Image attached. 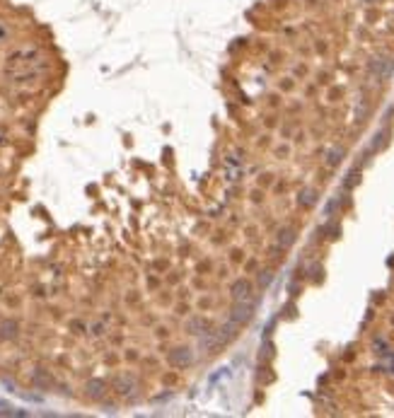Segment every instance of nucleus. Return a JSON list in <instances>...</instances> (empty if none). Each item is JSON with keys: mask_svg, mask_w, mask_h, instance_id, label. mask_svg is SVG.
Segmentation results:
<instances>
[{"mask_svg": "<svg viewBox=\"0 0 394 418\" xmlns=\"http://www.w3.org/2000/svg\"><path fill=\"white\" fill-rule=\"evenodd\" d=\"M368 5H377V3H382V0H365Z\"/></svg>", "mask_w": 394, "mask_h": 418, "instance_id": "18", "label": "nucleus"}, {"mask_svg": "<svg viewBox=\"0 0 394 418\" xmlns=\"http://www.w3.org/2000/svg\"><path fill=\"white\" fill-rule=\"evenodd\" d=\"M194 351L189 348V346H177L172 351L167 353V363L172 365V367H179V370H184V367H191L194 365Z\"/></svg>", "mask_w": 394, "mask_h": 418, "instance_id": "2", "label": "nucleus"}, {"mask_svg": "<svg viewBox=\"0 0 394 418\" xmlns=\"http://www.w3.org/2000/svg\"><path fill=\"white\" fill-rule=\"evenodd\" d=\"M114 389H116L123 399H136V394H138V380H136V375H131V373L119 375V377L114 380Z\"/></svg>", "mask_w": 394, "mask_h": 418, "instance_id": "3", "label": "nucleus"}, {"mask_svg": "<svg viewBox=\"0 0 394 418\" xmlns=\"http://www.w3.org/2000/svg\"><path fill=\"white\" fill-rule=\"evenodd\" d=\"M254 309H256V300H254V297H249V300H240V302L232 305L230 319L237 321V324H247V321H252Z\"/></svg>", "mask_w": 394, "mask_h": 418, "instance_id": "1", "label": "nucleus"}, {"mask_svg": "<svg viewBox=\"0 0 394 418\" xmlns=\"http://www.w3.org/2000/svg\"><path fill=\"white\" fill-rule=\"evenodd\" d=\"M293 242H295V230L293 227H283V230L278 232V247L281 249H288Z\"/></svg>", "mask_w": 394, "mask_h": 418, "instance_id": "10", "label": "nucleus"}, {"mask_svg": "<svg viewBox=\"0 0 394 418\" xmlns=\"http://www.w3.org/2000/svg\"><path fill=\"white\" fill-rule=\"evenodd\" d=\"M315 201H317V191H315V189H305V191H300V196H297V203L305 206V208L315 206Z\"/></svg>", "mask_w": 394, "mask_h": 418, "instance_id": "11", "label": "nucleus"}, {"mask_svg": "<svg viewBox=\"0 0 394 418\" xmlns=\"http://www.w3.org/2000/svg\"><path fill=\"white\" fill-rule=\"evenodd\" d=\"M259 283H261V286H269V283H271V271H264V273L259 275Z\"/></svg>", "mask_w": 394, "mask_h": 418, "instance_id": "17", "label": "nucleus"}, {"mask_svg": "<svg viewBox=\"0 0 394 418\" xmlns=\"http://www.w3.org/2000/svg\"><path fill=\"white\" fill-rule=\"evenodd\" d=\"M368 68H370V73L375 77L387 80V77L392 75V70H394V61H392V58H372Z\"/></svg>", "mask_w": 394, "mask_h": 418, "instance_id": "5", "label": "nucleus"}, {"mask_svg": "<svg viewBox=\"0 0 394 418\" xmlns=\"http://www.w3.org/2000/svg\"><path fill=\"white\" fill-rule=\"evenodd\" d=\"M237 327H240V324H237V321H228V324H223V327H220L218 329V334H220V339H223V341L228 343V341H232V339H235V336H237Z\"/></svg>", "mask_w": 394, "mask_h": 418, "instance_id": "9", "label": "nucleus"}, {"mask_svg": "<svg viewBox=\"0 0 394 418\" xmlns=\"http://www.w3.org/2000/svg\"><path fill=\"white\" fill-rule=\"evenodd\" d=\"M32 382H34L36 387H39V389H49V387L54 385L51 375L46 373V370H41V367H36V370L32 373Z\"/></svg>", "mask_w": 394, "mask_h": 418, "instance_id": "8", "label": "nucleus"}, {"mask_svg": "<svg viewBox=\"0 0 394 418\" xmlns=\"http://www.w3.org/2000/svg\"><path fill=\"white\" fill-rule=\"evenodd\" d=\"M358 181H361V179H358V172H351V174H348V179L343 181V187H346V189H353V187H356V184H358Z\"/></svg>", "mask_w": 394, "mask_h": 418, "instance_id": "15", "label": "nucleus"}, {"mask_svg": "<svg viewBox=\"0 0 394 418\" xmlns=\"http://www.w3.org/2000/svg\"><path fill=\"white\" fill-rule=\"evenodd\" d=\"M252 281H247V278H237L235 283L230 286V297L235 300V302H240V300H249L252 297Z\"/></svg>", "mask_w": 394, "mask_h": 418, "instance_id": "4", "label": "nucleus"}, {"mask_svg": "<svg viewBox=\"0 0 394 418\" xmlns=\"http://www.w3.org/2000/svg\"><path fill=\"white\" fill-rule=\"evenodd\" d=\"M208 329H210V321L206 317H191V319L186 321V331L191 336H203Z\"/></svg>", "mask_w": 394, "mask_h": 418, "instance_id": "7", "label": "nucleus"}, {"mask_svg": "<svg viewBox=\"0 0 394 418\" xmlns=\"http://www.w3.org/2000/svg\"><path fill=\"white\" fill-rule=\"evenodd\" d=\"M85 394H87L90 399H95V401H102L104 394H107V382H104V380H99V377L87 380V385H85Z\"/></svg>", "mask_w": 394, "mask_h": 418, "instance_id": "6", "label": "nucleus"}, {"mask_svg": "<svg viewBox=\"0 0 394 418\" xmlns=\"http://www.w3.org/2000/svg\"><path fill=\"white\" fill-rule=\"evenodd\" d=\"M17 336V321H3L0 324V339H15Z\"/></svg>", "mask_w": 394, "mask_h": 418, "instance_id": "12", "label": "nucleus"}, {"mask_svg": "<svg viewBox=\"0 0 394 418\" xmlns=\"http://www.w3.org/2000/svg\"><path fill=\"white\" fill-rule=\"evenodd\" d=\"M0 416H24V411H15L10 404L0 401Z\"/></svg>", "mask_w": 394, "mask_h": 418, "instance_id": "14", "label": "nucleus"}, {"mask_svg": "<svg viewBox=\"0 0 394 418\" xmlns=\"http://www.w3.org/2000/svg\"><path fill=\"white\" fill-rule=\"evenodd\" d=\"M324 230L329 232V237H331V240H336V237H339V232H341V227H339V225H327Z\"/></svg>", "mask_w": 394, "mask_h": 418, "instance_id": "16", "label": "nucleus"}, {"mask_svg": "<svg viewBox=\"0 0 394 418\" xmlns=\"http://www.w3.org/2000/svg\"><path fill=\"white\" fill-rule=\"evenodd\" d=\"M341 160H343V150H341V148H331V150L327 153V165L329 167H336Z\"/></svg>", "mask_w": 394, "mask_h": 418, "instance_id": "13", "label": "nucleus"}]
</instances>
